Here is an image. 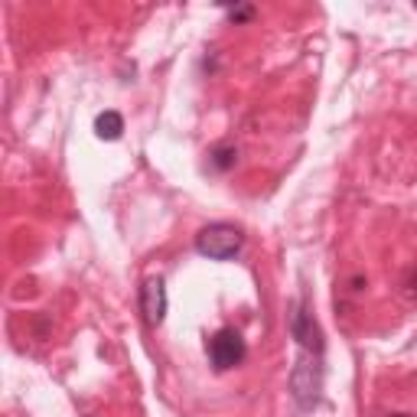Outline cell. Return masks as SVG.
Wrapping results in <instances>:
<instances>
[{
  "label": "cell",
  "mask_w": 417,
  "mask_h": 417,
  "mask_svg": "<svg viewBox=\"0 0 417 417\" xmlns=\"http://www.w3.org/2000/svg\"><path fill=\"white\" fill-rule=\"evenodd\" d=\"M323 391V365H320L317 352H303L297 356V365L290 371V394L300 411H313Z\"/></svg>",
  "instance_id": "obj_1"
},
{
  "label": "cell",
  "mask_w": 417,
  "mask_h": 417,
  "mask_svg": "<svg viewBox=\"0 0 417 417\" xmlns=\"http://www.w3.org/2000/svg\"><path fill=\"white\" fill-rule=\"evenodd\" d=\"M241 245H245L241 228H235V225H228V222L206 225V228L196 235V251H199L202 258H208V261H228V258H235L241 251Z\"/></svg>",
  "instance_id": "obj_2"
},
{
  "label": "cell",
  "mask_w": 417,
  "mask_h": 417,
  "mask_svg": "<svg viewBox=\"0 0 417 417\" xmlns=\"http://www.w3.org/2000/svg\"><path fill=\"white\" fill-rule=\"evenodd\" d=\"M206 352H208L212 369H216V371H228V369H235V365L245 362L248 346H245V339H241L238 329H218L216 336L208 339Z\"/></svg>",
  "instance_id": "obj_3"
},
{
  "label": "cell",
  "mask_w": 417,
  "mask_h": 417,
  "mask_svg": "<svg viewBox=\"0 0 417 417\" xmlns=\"http://www.w3.org/2000/svg\"><path fill=\"white\" fill-rule=\"evenodd\" d=\"M290 336L297 339V346H300L303 352L323 356V336H320V326H317V320H313V313H310L307 300L294 303V310H290Z\"/></svg>",
  "instance_id": "obj_4"
},
{
  "label": "cell",
  "mask_w": 417,
  "mask_h": 417,
  "mask_svg": "<svg viewBox=\"0 0 417 417\" xmlns=\"http://www.w3.org/2000/svg\"><path fill=\"white\" fill-rule=\"evenodd\" d=\"M140 313H144V323L150 329H157L167 320V284H163L160 274L140 284Z\"/></svg>",
  "instance_id": "obj_5"
},
{
  "label": "cell",
  "mask_w": 417,
  "mask_h": 417,
  "mask_svg": "<svg viewBox=\"0 0 417 417\" xmlns=\"http://www.w3.org/2000/svg\"><path fill=\"white\" fill-rule=\"evenodd\" d=\"M124 134V117L117 111H101L95 117V137L98 140H121Z\"/></svg>",
  "instance_id": "obj_6"
},
{
  "label": "cell",
  "mask_w": 417,
  "mask_h": 417,
  "mask_svg": "<svg viewBox=\"0 0 417 417\" xmlns=\"http://www.w3.org/2000/svg\"><path fill=\"white\" fill-rule=\"evenodd\" d=\"M208 160H212V167H216L218 173H225V170H232L235 163H238V150L235 147H216L212 154H208Z\"/></svg>",
  "instance_id": "obj_7"
},
{
  "label": "cell",
  "mask_w": 417,
  "mask_h": 417,
  "mask_svg": "<svg viewBox=\"0 0 417 417\" xmlns=\"http://www.w3.org/2000/svg\"><path fill=\"white\" fill-rule=\"evenodd\" d=\"M251 16H255V7H251V4H241V7L228 10V20H232V23H245V20H251Z\"/></svg>",
  "instance_id": "obj_8"
},
{
  "label": "cell",
  "mask_w": 417,
  "mask_h": 417,
  "mask_svg": "<svg viewBox=\"0 0 417 417\" xmlns=\"http://www.w3.org/2000/svg\"><path fill=\"white\" fill-rule=\"evenodd\" d=\"M388 417H408V414H388Z\"/></svg>",
  "instance_id": "obj_9"
},
{
  "label": "cell",
  "mask_w": 417,
  "mask_h": 417,
  "mask_svg": "<svg viewBox=\"0 0 417 417\" xmlns=\"http://www.w3.org/2000/svg\"><path fill=\"white\" fill-rule=\"evenodd\" d=\"M414 14H417V4H414Z\"/></svg>",
  "instance_id": "obj_10"
}]
</instances>
